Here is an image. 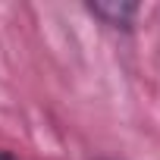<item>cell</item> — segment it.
<instances>
[{
  "label": "cell",
  "mask_w": 160,
  "mask_h": 160,
  "mask_svg": "<svg viewBox=\"0 0 160 160\" xmlns=\"http://www.w3.org/2000/svg\"><path fill=\"white\" fill-rule=\"evenodd\" d=\"M88 10L101 22H107L113 28H132L135 16L141 13V7L138 3H129V0H98V3H88Z\"/></svg>",
  "instance_id": "cell-1"
},
{
  "label": "cell",
  "mask_w": 160,
  "mask_h": 160,
  "mask_svg": "<svg viewBox=\"0 0 160 160\" xmlns=\"http://www.w3.org/2000/svg\"><path fill=\"white\" fill-rule=\"evenodd\" d=\"M0 160H16L13 154H7V151H0Z\"/></svg>",
  "instance_id": "cell-2"
}]
</instances>
